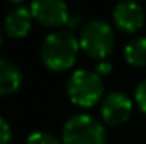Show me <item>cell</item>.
I'll use <instances>...</instances> for the list:
<instances>
[{
    "instance_id": "6da1fadb",
    "label": "cell",
    "mask_w": 146,
    "mask_h": 144,
    "mask_svg": "<svg viewBox=\"0 0 146 144\" xmlns=\"http://www.w3.org/2000/svg\"><path fill=\"white\" fill-rule=\"evenodd\" d=\"M80 41L70 31H53L42 39L39 56L42 65L51 71H68L76 63Z\"/></svg>"
},
{
    "instance_id": "7a4b0ae2",
    "label": "cell",
    "mask_w": 146,
    "mask_h": 144,
    "mask_svg": "<svg viewBox=\"0 0 146 144\" xmlns=\"http://www.w3.org/2000/svg\"><path fill=\"white\" fill-rule=\"evenodd\" d=\"M66 95L76 107H95L104 100L102 76L90 70H75L66 81Z\"/></svg>"
},
{
    "instance_id": "3957f363",
    "label": "cell",
    "mask_w": 146,
    "mask_h": 144,
    "mask_svg": "<svg viewBox=\"0 0 146 144\" xmlns=\"http://www.w3.org/2000/svg\"><path fill=\"white\" fill-rule=\"evenodd\" d=\"M63 144H107L104 124L90 114H75L61 129Z\"/></svg>"
},
{
    "instance_id": "277c9868",
    "label": "cell",
    "mask_w": 146,
    "mask_h": 144,
    "mask_svg": "<svg viewBox=\"0 0 146 144\" xmlns=\"http://www.w3.org/2000/svg\"><path fill=\"white\" fill-rule=\"evenodd\" d=\"M80 49L92 59L106 61L114 49V31L106 20H88L80 31Z\"/></svg>"
},
{
    "instance_id": "5b68a950",
    "label": "cell",
    "mask_w": 146,
    "mask_h": 144,
    "mask_svg": "<svg viewBox=\"0 0 146 144\" xmlns=\"http://www.w3.org/2000/svg\"><path fill=\"white\" fill-rule=\"evenodd\" d=\"M33 19L44 27L58 29L63 26H68L70 22V9L61 0H36L29 5Z\"/></svg>"
},
{
    "instance_id": "8992f818",
    "label": "cell",
    "mask_w": 146,
    "mask_h": 144,
    "mask_svg": "<svg viewBox=\"0 0 146 144\" xmlns=\"http://www.w3.org/2000/svg\"><path fill=\"white\" fill-rule=\"evenodd\" d=\"M131 114H133V100L124 92H110L100 102V117L107 126L117 127L126 124Z\"/></svg>"
},
{
    "instance_id": "52a82bcc",
    "label": "cell",
    "mask_w": 146,
    "mask_h": 144,
    "mask_svg": "<svg viewBox=\"0 0 146 144\" xmlns=\"http://www.w3.org/2000/svg\"><path fill=\"white\" fill-rule=\"evenodd\" d=\"M112 20L119 31H122L126 34H133L143 27L145 10L136 2H121L112 10Z\"/></svg>"
},
{
    "instance_id": "ba28073f",
    "label": "cell",
    "mask_w": 146,
    "mask_h": 144,
    "mask_svg": "<svg viewBox=\"0 0 146 144\" xmlns=\"http://www.w3.org/2000/svg\"><path fill=\"white\" fill-rule=\"evenodd\" d=\"M33 29V14L29 7L17 5L7 12L3 19V31L12 39H22Z\"/></svg>"
},
{
    "instance_id": "9c48e42d",
    "label": "cell",
    "mask_w": 146,
    "mask_h": 144,
    "mask_svg": "<svg viewBox=\"0 0 146 144\" xmlns=\"http://www.w3.org/2000/svg\"><path fill=\"white\" fill-rule=\"evenodd\" d=\"M21 85H22L21 68L9 59H0V97L15 93L21 88Z\"/></svg>"
},
{
    "instance_id": "30bf717a",
    "label": "cell",
    "mask_w": 146,
    "mask_h": 144,
    "mask_svg": "<svg viewBox=\"0 0 146 144\" xmlns=\"http://www.w3.org/2000/svg\"><path fill=\"white\" fill-rule=\"evenodd\" d=\"M124 59L133 68L146 66V36L134 37L124 46Z\"/></svg>"
},
{
    "instance_id": "8fae6325",
    "label": "cell",
    "mask_w": 146,
    "mask_h": 144,
    "mask_svg": "<svg viewBox=\"0 0 146 144\" xmlns=\"http://www.w3.org/2000/svg\"><path fill=\"white\" fill-rule=\"evenodd\" d=\"M26 144H63V141H60L54 134L48 131H36L27 136Z\"/></svg>"
},
{
    "instance_id": "7c38bea8",
    "label": "cell",
    "mask_w": 146,
    "mask_h": 144,
    "mask_svg": "<svg viewBox=\"0 0 146 144\" xmlns=\"http://www.w3.org/2000/svg\"><path fill=\"white\" fill-rule=\"evenodd\" d=\"M134 102H136L138 107L141 108V112L146 114V78L138 83V87L134 90Z\"/></svg>"
},
{
    "instance_id": "4fadbf2b",
    "label": "cell",
    "mask_w": 146,
    "mask_h": 144,
    "mask_svg": "<svg viewBox=\"0 0 146 144\" xmlns=\"http://www.w3.org/2000/svg\"><path fill=\"white\" fill-rule=\"evenodd\" d=\"M10 141H12V127L0 115V144H10Z\"/></svg>"
},
{
    "instance_id": "5bb4252c",
    "label": "cell",
    "mask_w": 146,
    "mask_h": 144,
    "mask_svg": "<svg viewBox=\"0 0 146 144\" xmlns=\"http://www.w3.org/2000/svg\"><path fill=\"white\" fill-rule=\"evenodd\" d=\"M110 71H112V65H110L109 61H99V63H97V66H95V73H97V75H100V76L109 75Z\"/></svg>"
},
{
    "instance_id": "9a60e30c",
    "label": "cell",
    "mask_w": 146,
    "mask_h": 144,
    "mask_svg": "<svg viewBox=\"0 0 146 144\" xmlns=\"http://www.w3.org/2000/svg\"><path fill=\"white\" fill-rule=\"evenodd\" d=\"M80 22H82V14H73L72 17H70L68 27H70V29H75V27H78V26H80Z\"/></svg>"
},
{
    "instance_id": "2e32d148",
    "label": "cell",
    "mask_w": 146,
    "mask_h": 144,
    "mask_svg": "<svg viewBox=\"0 0 146 144\" xmlns=\"http://www.w3.org/2000/svg\"><path fill=\"white\" fill-rule=\"evenodd\" d=\"M0 48H2V29H0Z\"/></svg>"
}]
</instances>
